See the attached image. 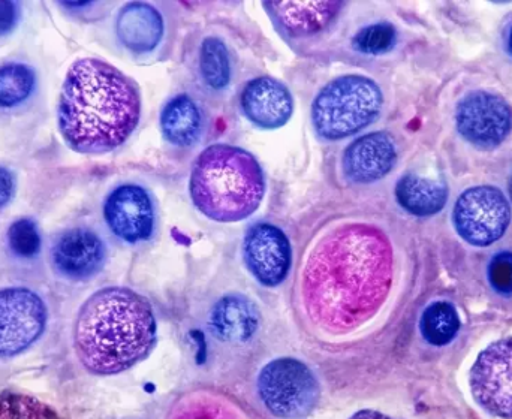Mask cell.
I'll return each mask as SVG.
<instances>
[{
    "mask_svg": "<svg viewBox=\"0 0 512 419\" xmlns=\"http://www.w3.org/2000/svg\"><path fill=\"white\" fill-rule=\"evenodd\" d=\"M168 419H248L242 409L231 400L209 393L195 391L182 397L170 412Z\"/></svg>",
    "mask_w": 512,
    "mask_h": 419,
    "instance_id": "obj_21",
    "label": "cell"
},
{
    "mask_svg": "<svg viewBox=\"0 0 512 419\" xmlns=\"http://www.w3.org/2000/svg\"><path fill=\"white\" fill-rule=\"evenodd\" d=\"M141 98L137 84L101 59L77 60L63 81L57 122L65 143L83 155L113 152L137 128Z\"/></svg>",
    "mask_w": 512,
    "mask_h": 419,
    "instance_id": "obj_2",
    "label": "cell"
},
{
    "mask_svg": "<svg viewBox=\"0 0 512 419\" xmlns=\"http://www.w3.org/2000/svg\"><path fill=\"white\" fill-rule=\"evenodd\" d=\"M189 188L195 207L204 216L216 222H240L261 206L264 173L246 150L213 144L195 161Z\"/></svg>",
    "mask_w": 512,
    "mask_h": 419,
    "instance_id": "obj_4",
    "label": "cell"
},
{
    "mask_svg": "<svg viewBox=\"0 0 512 419\" xmlns=\"http://www.w3.org/2000/svg\"><path fill=\"white\" fill-rule=\"evenodd\" d=\"M242 110L259 128L276 129L291 119L294 101L280 81L270 77L255 78L243 90Z\"/></svg>",
    "mask_w": 512,
    "mask_h": 419,
    "instance_id": "obj_15",
    "label": "cell"
},
{
    "mask_svg": "<svg viewBox=\"0 0 512 419\" xmlns=\"http://www.w3.org/2000/svg\"><path fill=\"white\" fill-rule=\"evenodd\" d=\"M382 92L364 75H343L328 83L312 105L315 131L327 140H342L369 126L381 113Z\"/></svg>",
    "mask_w": 512,
    "mask_h": 419,
    "instance_id": "obj_5",
    "label": "cell"
},
{
    "mask_svg": "<svg viewBox=\"0 0 512 419\" xmlns=\"http://www.w3.org/2000/svg\"><path fill=\"white\" fill-rule=\"evenodd\" d=\"M453 222L466 243L487 247L507 231L511 207L498 188L475 186L460 195L454 207Z\"/></svg>",
    "mask_w": 512,
    "mask_h": 419,
    "instance_id": "obj_7",
    "label": "cell"
},
{
    "mask_svg": "<svg viewBox=\"0 0 512 419\" xmlns=\"http://www.w3.org/2000/svg\"><path fill=\"white\" fill-rule=\"evenodd\" d=\"M258 394L274 417L303 419L318 406L321 390L306 364L294 358H279L259 373Z\"/></svg>",
    "mask_w": 512,
    "mask_h": 419,
    "instance_id": "obj_6",
    "label": "cell"
},
{
    "mask_svg": "<svg viewBox=\"0 0 512 419\" xmlns=\"http://www.w3.org/2000/svg\"><path fill=\"white\" fill-rule=\"evenodd\" d=\"M510 195H511V200H512V176L510 179Z\"/></svg>",
    "mask_w": 512,
    "mask_h": 419,
    "instance_id": "obj_33",
    "label": "cell"
},
{
    "mask_svg": "<svg viewBox=\"0 0 512 419\" xmlns=\"http://www.w3.org/2000/svg\"><path fill=\"white\" fill-rule=\"evenodd\" d=\"M420 328L430 345H448L459 333V313L448 301H436L424 310Z\"/></svg>",
    "mask_w": 512,
    "mask_h": 419,
    "instance_id": "obj_22",
    "label": "cell"
},
{
    "mask_svg": "<svg viewBox=\"0 0 512 419\" xmlns=\"http://www.w3.org/2000/svg\"><path fill=\"white\" fill-rule=\"evenodd\" d=\"M161 128L171 144L180 147L192 146L200 138L203 128L197 104L186 95L171 99L162 110Z\"/></svg>",
    "mask_w": 512,
    "mask_h": 419,
    "instance_id": "obj_20",
    "label": "cell"
},
{
    "mask_svg": "<svg viewBox=\"0 0 512 419\" xmlns=\"http://www.w3.org/2000/svg\"><path fill=\"white\" fill-rule=\"evenodd\" d=\"M400 206L415 216H433L444 209L448 201V189L444 182L426 179L417 174H406L396 186Z\"/></svg>",
    "mask_w": 512,
    "mask_h": 419,
    "instance_id": "obj_19",
    "label": "cell"
},
{
    "mask_svg": "<svg viewBox=\"0 0 512 419\" xmlns=\"http://www.w3.org/2000/svg\"><path fill=\"white\" fill-rule=\"evenodd\" d=\"M349 419H394L387 417V415L381 414L378 411H372V409H364V411L357 412L352 415Z\"/></svg>",
    "mask_w": 512,
    "mask_h": 419,
    "instance_id": "obj_31",
    "label": "cell"
},
{
    "mask_svg": "<svg viewBox=\"0 0 512 419\" xmlns=\"http://www.w3.org/2000/svg\"><path fill=\"white\" fill-rule=\"evenodd\" d=\"M0 419H62L47 403L26 394L0 393Z\"/></svg>",
    "mask_w": 512,
    "mask_h": 419,
    "instance_id": "obj_25",
    "label": "cell"
},
{
    "mask_svg": "<svg viewBox=\"0 0 512 419\" xmlns=\"http://www.w3.org/2000/svg\"><path fill=\"white\" fill-rule=\"evenodd\" d=\"M210 324L216 337L224 342H249L258 331V307L245 295H227L216 303Z\"/></svg>",
    "mask_w": 512,
    "mask_h": 419,
    "instance_id": "obj_16",
    "label": "cell"
},
{
    "mask_svg": "<svg viewBox=\"0 0 512 419\" xmlns=\"http://www.w3.org/2000/svg\"><path fill=\"white\" fill-rule=\"evenodd\" d=\"M397 150L385 132H372L355 140L343 155V171L354 183H373L393 170Z\"/></svg>",
    "mask_w": 512,
    "mask_h": 419,
    "instance_id": "obj_14",
    "label": "cell"
},
{
    "mask_svg": "<svg viewBox=\"0 0 512 419\" xmlns=\"http://www.w3.org/2000/svg\"><path fill=\"white\" fill-rule=\"evenodd\" d=\"M51 256L54 267L62 276L86 280L95 276L104 265L105 246L90 229H69L57 238Z\"/></svg>",
    "mask_w": 512,
    "mask_h": 419,
    "instance_id": "obj_13",
    "label": "cell"
},
{
    "mask_svg": "<svg viewBox=\"0 0 512 419\" xmlns=\"http://www.w3.org/2000/svg\"><path fill=\"white\" fill-rule=\"evenodd\" d=\"M396 39V29L391 24H370L355 35L354 45L361 53L384 54L396 45Z\"/></svg>",
    "mask_w": 512,
    "mask_h": 419,
    "instance_id": "obj_27",
    "label": "cell"
},
{
    "mask_svg": "<svg viewBox=\"0 0 512 419\" xmlns=\"http://www.w3.org/2000/svg\"><path fill=\"white\" fill-rule=\"evenodd\" d=\"M164 21L158 9L147 3H129L117 18V35L128 50L147 53L159 44Z\"/></svg>",
    "mask_w": 512,
    "mask_h": 419,
    "instance_id": "obj_17",
    "label": "cell"
},
{
    "mask_svg": "<svg viewBox=\"0 0 512 419\" xmlns=\"http://www.w3.org/2000/svg\"><path fill=\"white\" fill-rule=\"evenodd\" d=\"M489 282L498 294L512 295V252H501L490 261Z\"/></svg>",
    "mask_w": 512,
    "mask_h": 419,
    "instance_id": "obj_28",
    "label": "cell"
},
{
    "mask_svg": "<svg viewBox=\"0 0 512 419\" xmlns=\"http://www.w3.org/2000/svg\"><path fill=\"white\" fill-rule=\"evenodd\" d=\"M507 47L508 51H510V53L512 54V27L510 29V33H508Z\"/></svg>",
    "mask_w": 512,
    "mask_h": 419,
    "instance_id": "obj_32",
    "label": "cell"
},
{
    "mask_svg": "<svg viewBox=\"0 0 512 419\" xmlns=\"http://www.w3.org/2000/svg\"><path fill=\"white\" fill-rule=\"evenodd\" d=\"M20 9L15 2H0V36L8 35L17 26Z\"/></svg>",
    "mask_w": 512,
    "mask_h": 419,
    "instance_id": "obj_29",
    "label": "cell"
},
{
    "mask_svg": "<svg viewBox=\"0 0 512 419\" xmlns=\"http://www.w3.org/2000/svg\"><path fill=\"white\" fill-rule=\"evenodd\" d=\"M9 249L20 258H32L41 249V235L32 219L15 220L8 229Z\"/></svg>",
    "mask_w": 512,
    "mask_h": 419,
    "instance_id": "obj_26",
    "label": "cell"
},
{
    "mask_svg": "<svg viewBox=\"0 0 512 419\" xmlns=\"http://www.w3.org/2000/svg\"><path fill=\"white\" fill-rule=\"evenodd\" d=\"M158 325L152 304L128 288H104L81 307L75 349L93 375H119L149 357Z\"/></svg>",
    "mask_w": 512,
    "mask_h": 419,
    "instance_id": "obj_3",
    "label": "cell"
},
{
    "mask_svg": "<svg viewBox=\"0 0 512 419\" xmlns=\"http://www.w3.org/2000/svg\"><path fill=\"white\" fill-rule=\"evenodd\" d=\"M35 72L23 63H8L0 68V107L23 104L35 90Z\"/></svg>",
    "mask_w": 512,
    "mask_h": 419,
    "instance_id": "obj_23",
    "label": "cell"
},
{
    "mask_svg": "<svg viewBox=\"0 0 512 419\" xmlns=\"http://www.w3.org/2000/svg\"><path fill=\"white\" fill-rule=\"evenodd\" d=\"M47 307L27 288L0 291V357H14L26 351L44 333Z\"/></svg>",
    "mask_w": 512,
    "mask_h": 419,
    "instance_id": "obj_8",
    "label": "cell"
},
{
    "mask_svg": "<svg viewBox=\"0 0 512 419\" xmlns=\"http://www.w3.org/2000/svg\"><path fill=\"white\" fill-rule=\"evenodd\" d=\"M393 276V247L381 229L367 223L334 228L304 265L307 315L325 333H351L379 312Z\"/></svg>",
    "mask_w": 512,
    "mask_h": 419,
    "instance_id": "obj_1",
    "label": "cell"
},
{
    "mask_svg": "<svg viewBox=\"0 0 512 419\" xmlns=\"http://www.w3.org/2000/svg\"><path fill=\"white\" fill-rule=\"evenodd\" d=\"M475 402L495 417L512 418V337L478 355L469 376Z\"/></svg>",
    "mask_w": 512,
    "mask_h": 419,
    "instance_id": "obj_9",
    "label": "cell"
},
{
    "mask_svg": "<svg viewBox=\"0 0 512 419\" xmlns=\"http://www.w3.org/2000/svg\"><path fill=\"white\" fill-rule=\"evenodd\" d=\"M104 216L111 231L126 243H140L152 235L155 209L140 186L123 185L105 201Z\"/></svg>",
    "mask_w": 512,
    "mask_h": 419,
    "instance_id": "obj_12",
    "label": "cell"
},
{
    "mask_svg": "<svg viewBox=\"0 0 512 419\" xmlns=\"http://www.w3.org/2000/svg\"><path fill=\"white\" fill-rule=\"evenodd\" d=\"M14 192V176L6 168L0 167V209H3L12 200Z\"/></svg>",
    "mask_w": 512,
    "mask_h": 419,
    "instance_id": "obj_30",
    "label": "cell"
},
{
    "mask_svg": "<svg viewBox=\"0 0 512 419\" xmlns=\"http://www.w3.org/2000/svg\"><path fill=\"white\" fill-rule=\"evenodd\" d=\"M246 265L264 286L280 285L291 268L292 250L282 229L258 223L249 229L243 243Z\"/></svg>",
    "mask_w": 512,
    "mask_h": 419,
    "instance_id": "obj_11",
    "label": "cell"
},
{
    "mask_svg": "<svg viewBox=\"0 0 512 419\" xmlns=\"http://www.w3.org/2000/svg\"><path fill=\"white\" fill-rule=\"evenodd\" d=\"M265 6L292 35H310L325 29L342 9L339 2H271Z\"/></svg>",
    "mask_w": 512,
    "mask_h": 419,
    "instance_id": "obj_18",
    "label": "cell"
},
{
    "mask_svg": "<svg viewBox=\"0 0 512 419\" xmlns=\"http://www.w3.org/2000/svg\"><path fill=\"white\" fill-rule=\"evenodd\" d=\"M457 131L472 146L492 150L501 146L512 129V108L495 93H468L457 105Z\"/></svg>",
    "mask_w": 512,
    "mask_h": 419,
    "instance_id": "obj_10",
    "label": "cell"
},
{
    "mask_svg": "<svg viewBox=\"0 0 512 419\" xmlns=\"http://www.w3.org/2000/svg\"><path fill=\"white\" fill-rule=\"evenodd\" d=\"M201 72L212 89H225L231 80L230 54L219 38H207L201 45Z\"/></svg>",
    "mask_w": 512,
    "mask_h": 419,
    "instance_id": "obj_24",
    "label": "cell"
}]
</instances>
